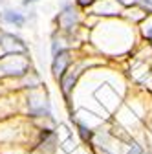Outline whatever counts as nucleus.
<instances>
[{
	"label": "nucleus",
	"mask_w": 152,
	"mask_h": 154,
	"mask_svg": "<svg viewBox=\"0 0 152 154\" xmlns=\"http://www.w3.org/2000/svg\"><path fill=\"white\" fill-rule=\"evenodd\" d=\"M28 72H29V61L26 55H4L0 61V73L2 75L24 77Z\"/></svg>",
	"instance_id": "obj_1"
},
{
	"label": "nucleus",
	"mask_w": 152,
	"mask_h": 154,
	"mask_svg": "<svg viewBox=\"0 0 152 154\" xmlns=\"http://www.w3.org/2000/svg\"><path fill=\"white\" fill-rule=\"evenodd\" d=\"M79 128H81V134H83V138H84V140H90V138H92V132H90L86 127H79Z\"/></svg>",
	"instance_id": "obj_10"
},
{
	"label": "nucleus",
	"mask_w": 152,
	"mask_h": 154,
	"mask_svg": "<svg viewBox=\"0 0 152 154\" xmlns=\"http://www.w3.org/2000/svg\"><path fill=\"white\" fill-rule=\"evenodd\" d=\"M0 35H2V33H0Z\"/></svg>",
	"instance_id": "obj_12"
},
{
	"label": "nucleus",
	"mask_w": 152,
	"mask_h": 154,
	"mask_svg": "<svg viewBox=\"0 0 152 154\" xmlns=\"http://www.w3.org/2000/svg\"><path fill=\"white\" fill-rule=\"evenodd\" d=\"M143 35H145L147 41L152 44V24H148V26H147V24L143 22Z\"/></svg>",
	"instance_id": "obj_7"
},
{
	"label": "nucleus",
	"mask_w": 152,
	"mask_h": 154,
	"mask_svg": "<svg viewBox=\"0 0 152 154\" xmlns=\"http://www.w3.org/2000/svg\"><path fill=\"white\" fill-rule=\"evenodd\" d=\"M0 46L6 51V55H26L28 46L20 37H17L13 33H2L0 35Z\"/></svg>",
	"instance_id": "obj_3"
},
{
	"label": "nucleus",
	"mask_w": 152,
	"mask_h": 154,
	"mask_svg": "<svg viewBox=\"0 0 152 154\" xmlns=\"http://www.w3.org/2000/svg\"><path fill=\"white\" fill-rule=\"evenodd\" d=\"M138 6H141L147 13L152 15V2H150V0H138Z\"/></svg>",
	"instance_id": "obj_9"
},
{
	"label": "nucleus",
	"mask_w": 152,
	"mask_h": 154,
	"mask_svg": "<svg viewBox=\"0 0 152 154\" xmlns=\"http://www.w3.org/2000/svg\"><path fill=\"white\" fill-rule=\"evenodd\" d=\"M29 2H37V0H24V4H26V6H28Z\"/></svg>",
	"instance_id": "obj_11"
},
{
	"label": "nucleus",
	"mask_w": 152,
	"mask_h": 154,
	"mask_svg": "<svg viewBox=\"0 0 152 154\" xmlns=\"http://www.w3.org/2000/svg\"><path fill=\"white\" fill-rule=\"evenodd\" d=\"M57 24H59V29L64 31V33H73V29H77L79 24H81V17H79V11L75 9L71 4H66L62 8V11L57 17Z\"/></svg>",
	"instance_id": "obj_2"
},
{
	"label": "nucleus",
	"mask_w": 152,
	"mask_h": 154,
	"mask_svg": "<svg viewBox=\"0 0 152 154\" xmlns=\"http://www.w3.org/2000/svg\"><path fill=\"white\" fill-rule=\"evenodd\" d=\"M79 75H81V68H79V66H70V68L66 70V73L59 79L61 90H62V94H64L66 99L70 97V94H71L75 83H77V77H79Z\"/></svg>",
	"instance_id": "obj_5"
},
{
	"label": "nucleus",
	"mask_w": 152,
	"mask_h": 154,
	"mask_svg": "<svg viewBox=\"0 0 152 154\" xmlns=\"http://www.w3.org/2000/svg\"><path fill=\"white\" fill-rule=\"evenodd\" d=\"M97 0H75V4H77L79 8H83V9H86V8H92L93 4H96Z\"/></svg>",
	"instance_id": "obj_8"
},
{
	"label": "nucleus",
	"mask_w": 152,
	"mask_h": 154,
	"mask_svg": "<svg viewBox=\"0 0 152 154\" xmlns=\"http://www.w3.org/2000/svg\"><path fill=\"white\" fill-rule=\"evenodd\" d=\"M2 18L8 22V24H13V26H17V28H22L24 26V17L20 15V13H17V11H4L2 13Z\"/></svg>",
	"instance_id": "obj_6"
},
{
	"label": "nucleus",
	"mask_w": 152,
	"mask_h": 154,
	"mask_svg": "<svg viewBox=\"0 0 152 154\" xmlns=\"http://www.w3.org/2000/svg\"><path fill=\"white\" fill-rule=\"evenodd\" d=\"M71 61H73V57H71V51L70 50H61V51H57L53 55V61H51V73L57 81L61 79V77L66 73V70L71 66Z\"/></svg>",
	"instance_id": "obj_4"
}]
</instances>
